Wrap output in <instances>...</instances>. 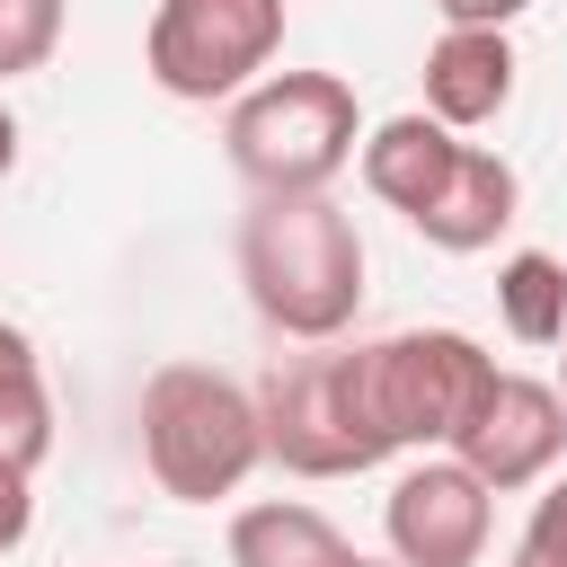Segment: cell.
<instances>
[{"mask_svg":"<svg viewBox=\"0 0 567 567\" xmlns=\"http://www.w3.org/2000/svg\"><path fill=\"white\" fill-rule=\"evenodd\" d=\"M354 381L390 452H452L496 390V354L461 328H399L354 346Z\"/></svg>","mask_w":567,"mask_h":567,"instance_id":"4","label":"cell"},{"mask_svg":"<svg viewBox=\"0 0 567 567\" xmlns=\"http://www.w3.org/2000/svg\"><path fill=\"white\" fill-rule=\"evenodd\" d=\"M142 470L159 478V496L177 505H221L248 487V470L266 461V416L257 390L213 372V363H159L142 381Z\"/></svg>","mask_w":567,"mask_h":567,"instance_id":"2","label":"cell"},{"mask_svg":"<svg viewBox=\"0 0 567 567\" xmlns=\"http://www.w3.org/2000/svg\"><path fill=\"white\" fill-rule=\"evenodd\" d=\"M257 416H266V461H284L292 478H363L390 461V443L372 434L363 381H354V346H301L257 381Z\"/></svg>","mask_w":567,"mask_h":567,"instance_id":"5","label":"cell"},{"mask_svg":"<svg viewBox=\"0 0 567 567\" xmlns=\"http://www.w3.org/2000/svg\"><path fill=\"white\" fill-rule=\"evenodd\" d=\"M514 567H567V478H549V487H540V505H532V523H523Z\"/></svg>","mask_w":567,"mask_h":567,"instance_id":"16","label":"cell"},{"mask_svg":"<svg viewBox=\"0 0 567 567\" xmlns=\"http://www.w3.org/2000/svg\"><path fill=\"white\" fill-rule=\"evenodd\" d=\"M239 284L248 310L292 337L328 346L363 310V230L337 195H257L239 221Z\"/></svg>","mask_w":567,"mask_h":567,"instance_id":"1","label":"cell"},{"mask_svg":"<svg viewBox=\"0 0 567 567\" xmlns=\"http://www.w3.org/2000/svg\"><path fill=\"white\" fill-rule=\"evenodd\" d=\"M496 496L514 487H540L558 461H567V390L558 381H532V372H496L487 408L470 416V434L452 443Z\"/></svg>","mask_w":567,"mask_h":567,"instance_id":"8","label":"cell"},{"mask_svg":"<svg viewBox=\"0 0 567 567\" xmlns=\"http://www.w3.org/2000/svg\"><path fill=\"white\" fill-rule=\"evenodd\" d=\"M514 204H523V177H514V159H496V151H478V142H461V159H452V177H443V195L408 221L425 248H443V257H478V248H496L505 230H514Z\"/></svg>","mask_w":567,"mask_h":567,"instance_id":"10","label":"cell"},{"mask_svg":"<svg viewBox=\"0 0 567 567\" xmlns=\"http://www.w3.org/2000/svg\"><path fill=\"white\" fill-rule=\"evenodd\" d=\"M62 0H0V80H27L62 53Z\"/></svg>","mask_w":567,"mask_h":567,"instance_id":"15","label":"cell"},{"mask_svg":"<svg viewBox=\"0 0 567 567\" xmlns=\"http://www.w3.org/2000/svg\"><path fill=\"white\" fill-rule=\"evenodd\" d=\"M496 310H505V337L523 346H558L567 337V266L549 248H514L496 266Z\"/></svg>","mask_w":567,"mask_h":567,"instance_id":"14","label":"cell"},{"mask_svg":"<svg viewBox=\"0 0 567 567\" xmlns=\"http://www.w3.org/2000/svg\"><path fill=\"white\" fill-rule=\"evenodd\" d=\"M363 567H408V558H363Z\"/></svg>","mask_w":567,"mask_h":567,"instance_id":"20","label":"cell"},{"mask_svg":"<svg viewBox=\"0 0 567 567\" xmlns=\"http://www.w3.org/2000/svg\"><path fill=\"white\" fill-rule=\"evenodd\" d=\"M443 9V27H514L532 0H434Z\"/></svg>","mask_w":567,"mask_h":567,"instance_id":"18","label":"cell"},{"mask_svg":"<svg viewBox=\"0 0 567 567\" xmlns=\"http://www.w3.org/2000/svg\"><path fill=\"white\" fill-rule=\"evenodd\" d=\"M9 168H18V115L0 106V177H9Z\"/></svg>","mask_w":567,"mask_h":567,"instance_id":"19","label":"cell"},{"mask_svg":"<svg viewBox=\"0 0 567 567\" xmlns=\"http://www.w3.org/2000/svg\"><path fill=\"white\" fill-rule=\"evenodd\" d=\"M275 53H284V0H159L142 35V71L186 106L257 89Z\"/></svg>","mask_w":567,"mask_h":567,"instance_id":"6","label":"cell"},{"mask_svg":"<svg viewBox=\"0 0 567 567\" xmlns=\"http://www.w3.org/2000/svg\"><path fill=\"white\" fill-rule=\"evenodd\" d=\"M381 532H390V558H408V567H478L487 532H496V487L461 452H425L416 470L390 478Z\"/></svg>","mask_w":567,"mask_h":567,"instance_id":"7","label":"cell"},{"mask_svg":"<svg viewBox=\"0 0 567 567\" xmlns=\"http://www.w3.org/2000/svg\"><path fill=\"white\" fill-rule=\"evenodd\" d=\"M230 567H363V549L301 496H266L230 514Z\"/></svg>","mask_w":567,"mask_h":567,"instance_id":"12","label":"cell"},{"mask_svg":"<svg viewBox=\"0 0 567 567\" xmlns=\"http://www.w3.org/2000/svg\"><path fill=\"white\" fill-rule=\"evenodd\" d=\"M514 106V44L505 27H443L425 53V115L452 133H478Z\"/></svg>","mask_w":567,"mask_h":567,"instance_id":"9","label":"cell"},{"mask_svg":"<svg viewBox=\"0 0 567 567\" xmlns=\"http://www.w3.org/2000/svg\"><path fill=\"white\" fill-rule=\"evenodd\" d=\"M221 151L257 195H328V177L363 151L354 89L337 71H266L230 97Z\"/></svg>","mask_w":567,"mask_h":567,"instance_id":"3","label":"cell"},{"mask_svg":"<svg viewBox=\"0 0 567 567\" xmlns=\"http://www.w3.org/2000/svg\"><path fill=\"white\" fill-rule=\"evenodd\" d=\"M452 159H461V133H452V124H434L425 106L381 115V124L363 133V186H372L390 213H408V221H416V213L443 195Z\"/></svg>","mask_w":567,"mask_h":567,"instance_id":"11","label":"cell"},{"mask_svg":"<svg viewBox=\"0 0 567 567\" xmlns=\"http://www.w3.org/2000/svg\"><path fill=\"white\" fill-rule=\"evenodd\" d=\"M44 452H53V390H44L35 337L0 319V461L35 470Z\"/></svg>","mask_w":567,"mask_h":567,"instance_id":"13","label":"cell"},{"mask_svg":"<svg viewBox=\"0 0 567 567\" xmlns=\"http://www.w3.org/2000/svg\"><path fill=\"white\" fill-rule=\"evenodd\" d=\"M27 532H35V470L0 461V558H9Z\"/></svg>","mask_w":567,"mask_h":567,"instance_id":"17","label":"cell"},{"mask_svg":"<svg viewBox=\"0 0 567 567\" xmlns=\"http://www.w3.org/2000/svg\"><path fill=\"white\" fill-rule=\"evenodd\" d=\"M558 346H567V337H558ZM558 390H567V354H558Z\"/></svg>","mask_w":567,"mask_h":567,"instance_id":"21","label":"cell"}]
</instances>
